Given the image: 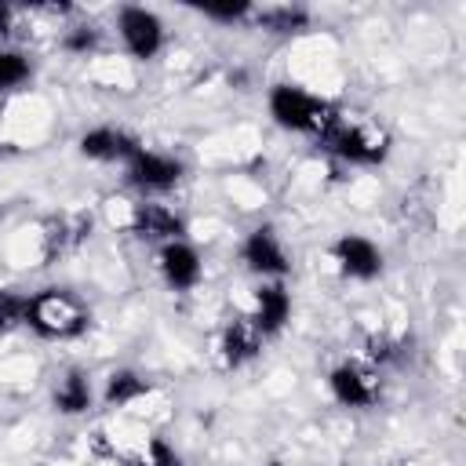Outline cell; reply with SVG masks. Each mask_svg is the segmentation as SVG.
<instances>
[{"mask_svg":"<svg viewBox=\"0 0 466 466\" xmlns=\"http://www.w3.org/2000/svg\"><path fill=\"white\" fill-rule=\"evenodd\" d=\"M317 146H324L328 153H335L346 164L375 167V164H382L390 157V131L382 124H375V120L353 116V113L335 106V113L328 116V124L317 135Z\"/></svg>","mask_w":466,"mask_h":466,"instance_id":"obj_1","label":"cell"},{"mask_svg":"<svg viewBox=\"0 0 466 466\" xmlns=\"http://www.w3.org/2000/svg\"><path fill=\"white\" fill-rule=\"evenodd\" d=\"M22 324L29 331H36L40 339H51V342H69V339H80L91 324V309L87 302L69 291V288H40L25 299V317Z\"/></svg>","mask_w":466,"mask_h":466,"instance_id":"obj_2","label":"cell"},{"mask_svg":"<svg viewBox=\"0 0 466 466\" xmlns=\"http://www.w3.org/2000/svg\"><path fill=\"white\" fill-rule=\"evenodd\" d=\"M331 113H335V102L306 91L302 84H273L269 87V116L284 131H299V135L317 138Z\"/></svg>","mask_w":466,"mask_h":466,"instance_id":"obj_3","label":"cell"},{"mask_svg":"<svg viewBox=\"0 0 466 466\" xmlns=\"http://www.w3.org/2000/svg\"><path fill=\"white\" fill-rule=\"evenodd\" d=\"M116 33H120L124 51L138 62L157 58L164 47V22L157 11L142 7V4H127L116 11Z\"/></svg>","mask_w":466,"mask_h":466,"instance_id":"obj_4","label":"cell"},{"mask_svg":"<svg viewBox=\"0 0 466 466\" xmlns=\"http://www.w3.org/2000/svg\"><path fill=\"white\" fill-rule=\"evenodd\" d=\"M328 390L342 408H371L382 393V379L368 360H342L328 371Z\"/></svg>","mask_w":466,"mask_h":466,"instance_id":"obj_5","label":"cell"},{"mask_svg":"<svg viewBox=\"0 0 466 466\" xmlns=\"http://www.w3.org/2000/svg\"><path fill=\"white\" fill-rule=\"evenodd\" d=\"M124 171H127V182L135 189H142V193H167L186 175V167H182L178 157L160 153V149H146V146L124 164Z\"/></svg>","mask_w":466,"mask_h":466,"instance_id":"obj_6","label":"cell"},{"mask_svg":"<svg viewBox=\"0 0 466 466\" xmlns=\"http://www.w3.org/2000/svg\"><path fill=\"white\" fill-rule=\"evenodd\" d=\"M131 233L149 244H171V240H182L186 218L160 200H138L131 204Z\"/></svg>","mask_w":466,"mask_h":466,"instance_id":"obj_7","label":"cell"},{"mask_svg":"<svg viewBox=\"0 0 466 466\" xmlns=\"http://www.w3.org/2000/svg\"><path fill=\"white\" fill-rule=\"evenodd\" d=\"M331 258L339 266L342 277L350 280H375L382 273V251L375 240L360 237V233H342L331 244Z\"/></svg>","mask_w":466,"mask_h":466,"instance_id":"obj_8","label":"cell"},{"mask_svg":"<svg viewBox=\"0 0 466 466\" xmlns=\"http://www.w3.org/2000/svg\"><path fill=\"white\" fill-rule=\"evenodd\" d=\"M240 258L251 273H262V277H284L291 269L288 262V251L280 244V237L273 233V226H258L244 237L240 244Z\"/></svg>","mask_w":466,"mask_h":466,"instance_id":"obj_9","label":"cell"},{"mask_svg":"<svg viewBox=\"0 0 466 466\" xmlns=\"http://www.w3.org/2000/svg\"><path fill=\"white\" fill-rule=\"evenodd\" d=\"M157 266H160V277L171 291H193L204 277V266H200V255L193 244L186 240H171V244H160V255H157Z\"/></svg>","mask_w":466,"mask_h":466,"instance_id":"obj_10","label":"cell"},{"mask_svg":"<svg viewBox=\"0 0 466 466\" xmlns=\"http://www.w3.org/2000/svg\"><path fill=\"white\" fill-rule=\"evenodd\" d=\"M215 350H218V364H222L226 371H237V368H244L248 360L258 357L262 335H258V328L251 324V317H233V320L218 331Z\"/></svg>","mask_w":466,"mask_h":466,"instance_id":"obj_11","label":"cell"},{"mask_svg":"<svg viewBox=\"0 0 466 466\" xmlns=\"http://www.w3.org/2000/svg\"><path fill=\"white\" fill-rule=\"evenodd\" d=\"M138 149H142L138 138H135L131 131H124V127L102 124V127H91V131L80 135V153H84L87 160H98V164H116V160L127 164Z\"/></svg>","mask_w":466,"mask_h":466,"instance_id":"obj_12","label":"cell"},{"mask_svg":"<svg viewBox=\"0 0 466 466\" xmlns=\"http://www.w3.org/2000/svg\"><path fill=\"white\" fill-rule=\"evenodd\" d=\"M291 317V295L284 284H262L251 299V324L258 328V335H277Z\"/></svg>","mask_w":466,"mask_h":466,"instance_id":"obj_13","label":"cell"},{"mask_svg":"<svg viewBox=\"0 0 466 466\" xmlns=\"http://www.w3.org/2000/svg\"><path fill=\"white\" fill-rule=\"evenodd\" d=\"M95 400V390H91V375L73 368L66 371L58 382H55V393H51V404L58 415H84Z\"/></svg>","mask_w":466,"mask_h":466,"instance_id":"obj_14","label":"cell"},{"mask_svg":"<svg viewBox=\"0 0 466 466\" xmlns=\"http://www.w3.org/2000/svg\"><path fill=\"white\" fill-rule=\"evenodd\" d=\"M87 229H91V218H84V215H58V218H51L47 233H44V258L55 262L58 255L73 251L87 237Z\"/></svg>","mask_w":466,"mask_h":466,"instance_id":"obj_15","label":"cell"},{"mask_svg":"<svg viewBox=\"0 0 466 466\" xmlns=\"http://www.w3.org/2000/svg\"><path fill=\"white\" fill-rule=\"evenodd\" d=\"M251 22L266 33H302L309 25V11L302 4H266L251 7Z\"/></svg>","mask_w":466,"mask_h":466,"instance_id":"obj_16","label":"cell"},{"mask_svg":"<svg viewBox=\"0 0 466 466\" xmlns=\"http://www.w3.org/2000/svg\"><path fill=\"white\" fill-rule=\"evenodd\" d=\"M146 393H149V382H146L135 368H116V371H109V379H106L102 400H106V408H127V404L142 400Z\"/></svg>","mask_w":466,"mask_h":466,"instance_id":"obj_17","label":"cell"},{"mask_svg":"<svg viewBox=\"0 0 466 466\" xmlns=\"http://www.w3.org/2000/svg\"><path fill=\"white\" fill-rule=\"evenodd\" d=\"M33 76V62L22 51H0V95L22 87Z\"/></svg>","mask_w":466,"mask_h":466,"instance_id":"obj_18","label":"cell"},{"mask_svg":"<svg viewBox=\"0 0 466 466\" xmlns=\"http://www.w3.org/2000/svg\"><path fill=\"white\" fill-rule=\"evenodd\" d=\"M197 11L204 18H215V22H244L251 18V4L248 0H222V4H197Z\"/></svg>","mask_w":466,"mask_h":466,"instance_id":"obj_19","label":"cell"},{"mask_svg":"<svg viewBox=\"0 0 466 466\" xmlns=\"http://www.w3.org/2000/svg\"><path fill=\"white\" fill-rule=\"evenodd\" d=\"M98 47V29L87 22V25H69L62 33V51L69 55H91Z\"/></svg>","mask_w":466,"mask_h":466,"instance_id":"obj_20","label":"cell"},{"mask_svg":"<svg viewBox=\"0 0 466 466\" xmlns=\"http://www.w3.org/2000/svg\"><path fill=\"white\" fill-rule=\"evenodd\" d=\"M25 299L29 295H22V291H15V288H0V320L11 328V324H22V317H25Z\"/></svg>","mask_w":466,"mask_h":466,"instance_id":"obj_21","label":"cell"},{"mask_svg":"<svg viewBox=\"0 0 466 466\" xmlns=\"http://www.w3.org/2000/svg\"><path fill=\"white\" fill-rule=\"evenodd\" d=\"M15 18H18L15 4L0 0V36H11V33H15Z\"/></svg>","mask_w":466,"mask_h":466,"instance_id":"obj_22","label":"cell"},{"mask_svg":"<svg viewBox=\"0 0 466 466\" xmlns=\"http://www.w3.org/2000/svg\"><path fill=\"white\" fill-rule=\"evenodd\" d=\"M4 331H7V324H4V320H0V335H4Z\"/></svg>","mask_w":466,"mask_h":466,"instance_id":"obj_23","label":"cell"},{"mask_svg":"<svg viewBox=\"0 0 466 466\" xmlns=\"http://www.w3.org/2000/svg\"><path fill=\"white\" fill-rule=\"evenodd\" d=\"M0 222H4V208H0Z\"/></svg>","mask_w":466,"mask_h":466,"instance_id":"obj_24","label":"cell"}]
</instances>
